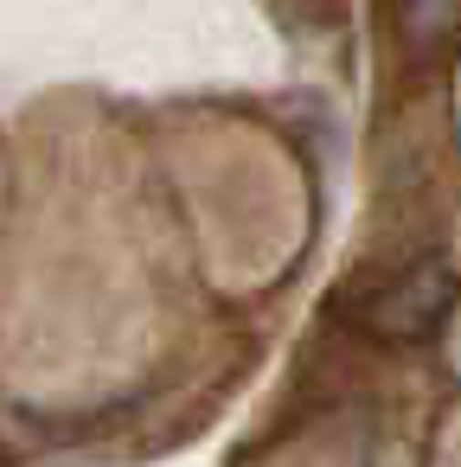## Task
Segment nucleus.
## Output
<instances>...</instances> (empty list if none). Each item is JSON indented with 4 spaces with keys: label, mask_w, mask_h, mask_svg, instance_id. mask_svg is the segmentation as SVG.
I'll list each match as a JSON object with an SVG mask.
<instances>
[{
    "label": "nucleus",
    "mask_w": 461,
    "mask_h": 467,
    "mask_svg": "<svg viewBox=\"0 0 461 467\" xmlns=\"http://www.w3.org/2000/svg\"><path fill=\"white\" fill-rule=\"evenodd\" d=\"M442 301H448L442 269H423V275H410L397 295L378 301V327H384V333H423V327L442 314Z\"/></svg>",
    "instance_id": "f257e3e1"
}]
</instances>
